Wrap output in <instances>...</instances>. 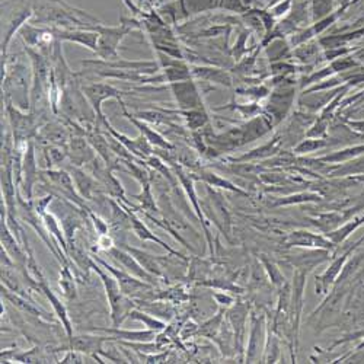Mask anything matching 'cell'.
<instances>
[{
  "instance_id": "1",
  "label": "cell",
  "mask_w": 364,
  "mask_h": 364,
  "mask_svg": "<svg viewBox=\"0 0 364 364\" xmlns=\"http://www.w3.org/2000/svg\"><path fill=\"white\" fill-rule=\"evenodd\" d=\"M33 69L29 70L19 58L9 60L2 54V92L4 98L11 100L18 108L31 111Z\"/></svg>"
},
{
  "instance_id": "2",
  "label": "cell",
  "mask_w": 364,
  "mask_h": 364,
  "mask_svg": "<svg viewBox=\"0 0 364 364\" xmlns=\"http://www.w3.org/2000/svg\"><path fill=\"white\" fill-rule=\"evenodd\" d=\"M90 29H94L100 34L98 48L95 54L101 60H107V62H112V60L121 58L118 54V47L123 43V40L134 33V31H143V23L139 18H126L121 16V25L118 26H107L102 23L90 25Z\"/></svg>"
},
{
  "instance_id": "3",
  "label": "cell",
  "mask_w": 364,
  "mask_h": 364,
  "mask_svg": "<svg viewBox=\"0 0 364 364\" xmlns=\"http://www.w3.org/2000/svg\"><path fill=\"white\" fill-rule=\"evenodd\" d=\"M90 269L97 272L104 284L107 299L109 303V315L112 326H119L126 319H129L130 311L136 308L134 300L123 293L115 277L111 276L97 261H94V258H90Z\"/></svg>"
},
{
  "instance_id": "4",
  "label": "cell",
  "mask_w": 364,
  "mask_h": 364,
  "mask_svg": "<svg viewBox=\"0 0 364 364\" xmlns=\"http://www.w3.org/2000/svg\"><path fill=\"white\" fill-rule=\"evenodd\" d=\"M33 0H4L2 2V54H8L9 44L19 29L33 19Z\"/></svg>"
},
{
  "instance_id": "5",
  "label": "cell",
  "mask_w": 364,
  "mask_h": 364,
  "mask_svg": "<svg viewBox=\"0 0 364 364\" xmlns=\"http://www.w3.org/2000/svg\"><path fill=\"white\" fill-rule=\"evenodd\" d=\"M4 105L15 144H25L28 141L36 140L41 127L38 124L37 114H34L33 111L26 112L18 108L11 100L6 98H4Z\"/></svg>"
},
{
  "instance_id": "6",
  "label": "cell",
  "mask_w": 364,
  "mask_h": 364,
  "mask_svg": "<svg viewBox=\"0 0 364 364\" xmlns=\"http://www.w3.org/2000/svg\"><path fill=\"white\" fill-rule=\"evenodd\" d=\"M80 90L86 97V101L89 102L90 108H92L94 114L97 115V127H102V124L107 119L102 112V102L107 100L123 101V97L126 95V92H123V90H119L118 87L105 82L83 85Z\"/></svg>"
},
{
  "instance_id": "7",
  "label": "cell",
  "mask_w": 364,
  "mask_h": 364,
  "mask_svg": "<svg viewBox=\"0 0 364 364\" xmlns=\"http://www.w3.org/2000/svg\"><path fill=\"white\" fill-rule=\"evenodd\" d=\"M178 178V182L179 186L182 187V190H184L188 201L191 203L196 215H197V219L200 220V225H201V229L204 230L205 233V237H207V242H208V247H210V252L213 254V240H211V236H210V232H208V223L204 218V211H203V207H200V200L197 197V193H196V187H194V176L191 175V172L186 171L184 166H181L179 164H175L173 166H171Z\"/></svg>"
},
{
  "instance_id": "8",
  "label": "cell",
  "mask_w": 364,
  "mask_h": 364,
  "mask_svg": "<svg viewBox=\"0 0 364 364\" xmlns=\"http://www.w3.org/2000/svg\"><path fill=\"white\" fill-rule=\"evenodd\" d=\"M40 171L37 165L36 158V143L34 140L28 141L25 151H23V159H22V182H21V194L25 200L33 201L34 200V187L38 182Z\"/></svg>"
},
{
  "instance_id": "9",
  "label": "cell",
  "mask_w": 364,
  "mask_h": 364,
  "mask_svg": "<svg viewBox=\"0 0 364 364\" xmlns=\"http://www.w3.org/2000/svg\"><path fill=\"white\" fill-rule=\"evenodd\" d=\"M89 166H90V173L98 179L105 194H108L111 198H115L119 203L127 201L123 184H121V182L112 175L114 171L109 166H107V164L100 156L90 162Z\"/></svg>"
},
{
  "instance_id": "10",
  "label": "cell",
  "mask_w": 364,
  "mask_h": 364,
  "mask_svg": "<svg viewBox=\"0 0 364 364\" xmlns=\"http://www.w3.org/2000/svg\"><path fill=\"white\" fill-rule=\"evenodd\" d=\"M165 87H168L172 92L176 109H181V111L203 109L201 95L198 92L197 85L194 80L188 79V80H182V82L168 83V85H165Z\"/></svg>"
},
{
  "instance_id": "11",
  "label": "cell",
  "mask_w": 364,
  "mask_h": 364,
  "mask_svg": "<svg viewBox=\"0 0 364 364\" xmlns=\"http://www.w3.org/2000/svg\"><path fill=\"white\" fill-rule=\"evenodd\" d=\"M94 261H97L101 267H104L111 276L115 277V280L118 282L121 290H123V293L132 299H134L136 296H139L140 293L143 291H149L150 289H154L155 286H151L137 277H134L133 274H130V272H127L126 269H118L115 267H112L111 264H108L105 259H102L98 254H94L92 255Z\"/></svg>"
},
{
  "instance_id": "12",
  "label": "cell",
  "mask_w": 364,
  "mask_h": 364,
  "mask_svg": "<svg viewBox=\"0 0 364 364\" xmlns=\"http://www.w3.org/2000/svg\"><path fill=\"white\" fill-rule=\"evenodd\" d=\"M66 169L70 172L76 190L85 201H94L95 198H101L104 190L92 173H87L80 166H75L72 164Z\"/></svg>"
},
{
  "instance_id": "13",
  "label": "cell",
  "mask_w": 364,
  "mask_h": 364,
  "mask_svg": "<svg viewBox=\"0 0 364 364\" xmlns=\"http://www.w3.org/2000/svg\"><path fill=\"white\" fill-rule=\"evenodd\" d=\"M108 254L111 255L112 259H115L121 267H123V269L130 272V274H133L134 277H137V279H140V280H143V282H146V283H149L151 286H155V287L159 284L158 280H161V279L155 277L154 274H150L149 271H146L141 267V264L129 251H126L124 248L112 247L108 251Z\"/></svg>"
},
{
  "instance_id": "14",
  "label": "cell",
  "mask_w": 364,
  "mask_h": 364,
  "mask_svg": "<svg viewBox=\"0 0 364 364\" xmlns=\"http://www.w3.org/2000/svg\"><path fill=\"white\" fill-rule=\"evenodd\" d=\"M105 343H112V337H102V336H89V333H85V336H73L69 338V350L79 351L82 354L90 355L98 363H105L101 355H105L104 353V344Z\"/></svg>"
},
{
  "instance_id": "15",
  "label": "cell",
  "mask_w": 364,
  "mask_h": 364,
  "mask_svg": "<svg viewBox=\"0 0 364 364\" xmlns=\"http://www.w3.org/2000/svg\"><path fill=\"white\" fill-rule=\"evenodd\" d=\"M102 127H105L104 130H107L111 136H114L121 144H123V146L130 151V154H132L137 161L144 162L149 156L154 155L155 147L149 143V140H147L143 134H140V136L136 137V139H130L129 136H126V134H123V133H118V132L108 123L107 119H105V123L102 124ZM100 129H101V127H100Z\"/></svg>"
},
{
  "instance_id": "16",
  "label": "cell",
  "mask_w": 364,
  "mask_h": 364,
  "mask_svg": "<svg viewBox=\"0 0 364 364\" xmlns=\"http://www.w3.org/2000/svg\"><path fill=\"white\" fill-rule=\"evenodd\" d=\"M119 204L127 210L129 218H130V228L133 229L134 235H136L140 240H144V242H155V244H158L159 247H162L164 250H166L168 254H171V255H173V257H176V258H181V259L190 261L188 257H186L184 254H181V252H178L176 250L171 248V247L166 244V242H164V240L159 239L154 232H151V230L144 225V222L137 216L136 211H134L127 203H119Z\"/></svg>"
},
{
  "instance_id": "17",
  "label": "cell",
  "mask_w": 364,
  "mask_h": 364,
  "mask_svg": "<svg viewBox=\"0 0 364 364\" xmlns=\"http://www.w3.org/2000/svg\"><path fill=\"white\" fill-rule=\"evenodd\" d=\"M287 248H321L333 251L336 244L328 237L322 235H316L308 230H294L286 239Z\"/></svg>"
},
{
  "instance_id": "18",
  "label": "cell",
  "mask_w": 364,
  "mask_h": 364,
  "mask_svg": "<svg viewBox=\"0 0 364 364\" xmlns=\"http://www.w3.org/2000/svg\"><path fill=\"white\" fill-rule=\"evenodd\" d=\"M119 105H121V109H123L124 118H126L127 121H130V123H132L136 129H139L140 134H143V136L149 140V143H150L151 146H154L155 149H169V150H175V149H176V144L171 143L166 137H164V136H162L159 132H156L154 127H150V126L146 123V121H143V119L134 117V114L129 112V109H127V107H126V104H124L123 101H119Z\"/></svg>"
},
{
  "instance_id": "19",
  "label": "cell",
  "mask_w": 364,
  "mask_h": 364,
  "mask_svg": "<svg viewBox=\"0 0 364 364\" xmlns=\"http://www.w3.org/2000/svg\"><path fill=\"white\" fill-rule=\"evenodd\" d=\"M55 38L62 43H75L79 46H83L94 53L98 48L100 34L94 29H86V28H76V29H62V28H53Z\"/></svg>"
},
{
  "instance_id": "20",
  "label": "cell",
  "mask_w": 364,
  "mask_h": 364,
  "mask_svg": "<svg viewBox=\"0 0 364 364\" xmlns=\"http://www.w3.org/2000/svg\"><path fill=\"white\" fill-rule=\"evenodd\" d=\"M68 158L72 165L83 166L89 165L97 158V151L83 134H72L68 146Z\"/></svg>"
},
{
  "instance_id": "21",
  "label": "cell",
  "mask_w": 364,
  "mask_h": 364,
  "mask_svg": "<svg viewBox=\"0 0 364 364\" xmlns=\"http://www.w3.org/2000/svg\"><path fill=\"white\" fill-rule=\"evenodd\" d=\"M90 331L95 332H105L108 336L112 337V343L117 341H127V343H144V341H155L156 336L159 332L146 329V331H130V329H121L119 326H112V328H104V326H97V328H90Z\"/></svg>"
},
{
  "instance_id": "22",
  "label": "cell",
  "mask_w": 364,
  "mask_h": 364,
  "mask_svg": "<svg viewBox=\"0 0 364 364\" xmlns=\"http://www.w3.org/2000/svg\"><path fill=\"white\" fill-rule=\"evenodd\" d=\"M0 230H2V248L9 254V257L14 259L18 268H25L28 262V254L23 250V247L19 244L15 235L12 233L11 228L8 226V222L5 216H2V225H0Z\"/></svg>"
},
{
  "instance_id": "23",
  "label": "cell",
  "mask_w": 364,
  "mask_h": 364,
  "mask_svg": "<svg viewBox=\"0 0 364 364\" xmlns=\"http://www.w3.org/2000/svg\"><path fill=\"white\" fill-rule=\"evenodd\" d=\"M264 322H265L264 315L257 316L255 314H252L248 348H247V361L248 363H255L261 358V351L264 350Z\"/></svg>"
},
{
  "instance_id": "24",
  "label": "cell",
  "mask_w": 364,
  "mask_h": 364,
  "mask_svg": "<svg viewBox=\"0 0 364 364\" xmlns=\"http://www.w3.org/2000/svg\"><path fill=\"white\" fill-rule=\"evenodd\" d=\"M70 137L72 134L65 124L53 121V123H46L44 126L40 127V132L36 140H41V141H46L47 144H54V146L68 149Z\"/></svg>"
},
{
  "instance_id": "25",
  "label": "cell",
  "mask_w": 364,
  "mask_h": 364,
  "mask_svg": "<svg viewBox=\"0 0 364 364\" xmlns=\"http://www.w3.org/2000/svg\"><path fill=\"white\" fill-rule=\"evenodd\" d=\"M331 258V251L328 250H321V248H314V251H306L299 255H290L287 257L289 262L294 265L297 269L311 272L314 268L318 265L326 262Z\"/></svg>"
},
{
  "instance_id": "26",
  "label": "cell",
  "mask_w": 364,
  "mask_h": 364,
  "mask_svg": "<svg viewBox=\"0 0 364 364\" xmlns=\"http://www.w3.org/2000/svg\"><path fill=\"white\" fill-rule=\"evenodd\" d=\"M38 283H40V287H41V293L48 299L50 305H51L53 309H54L55 316L58 318L60 322H62V325H63V328H65V331H66V333H68V338H72V337H73V325H72V322H70L68 309H66V306L63 305V301L60 300V299L57 297V294L51 290V287L48 286L46 277H44L43 280H40Z\"/></svg>"
},
{
  "instance_id": "27",
  "label": "cell",
  "mask_w": 364,
  "mask_h": 364,
  "mask_svg": "<svg viewBox=\"0 0 364 364\" xmlns=\"http://www.w3.org/2000/svg\"><path fill=\"white\" fill-rule=\"evenodd\" d=\"M207 194H208V203H210L211 208L216 210V222H215L216 226L226 235L228 239H230L232 220H230V213H229V210H228L222 196L211 190L210 186H207Z\"/></svg>"
},
{
  "instance_id": "28",
  "label": "cell",
  "mask_w": 364,
  "mask_h": 364,
  "mask_svg": "<svg viewBox=\"0 0 364 364\" xmlns=\"http://www.w3.org/2000/svg\"><path fill=\"white\" fill-rule=\"evenodd\" d=\"M119 247L124 248L126 251H129V252L141 264V267H143L146 271L150 272V274H154L155 277H158V279H161V280H164V282L168 280V274L162 269V264H161V261H159V257H154V255H150L149 252H146V251H143V250L130 247V245H127V244H121Z\"/></svg>"
},
{
  "instance_id": "29",
  "label": "cell",
  "mask_w": 364,
  "mask_h": 364,
  "mask_svg": "<svg viewBox=\"0 0 364 364\" xmlns=\"http://www.w3.org/2000/svg\"><path fill=\"white\" fill-rule=\"evenodd\" d=\"M248 318V309L244 305H236L232 311H229L228 321L235 332V350L240 353L244 351V336H245V325Z\"/></svg>"
},
{
  "instance_id": "30",
  "label": "cell",
  "mask_w": 364,
  "mask_h": 364,
  "mask_svg": "<svg viewBox=\"0 0 364 364\" xmlns=\"http://www.w3.org/2000/svg\"><path fill=\"white\" fill-rule=\"evenodd\" d=\"M348 258V252L344 254L343 257L337 258L336 261H333L329 268L323 272V274L318 276L316 277V283H315V290H316V294H326L329 291V287L333 286V283H336L341 274V271L344 268V264Z\"/></svg>"
},
{
  "instance_id": "31",
  "label": "cell",
  "mask_w": 364,
  "mask_h": 364,
  "mask_svg": "<svg viewBox=\"0 0 364 364\" xmlns=\"http://www.w3.org/2000/svg\"><path fill=\"white\" fill-rule=\"evenodd\" d=\"M2 297L5 300H8L9 303H12V305L15 308H18L19 311L28 314V315H33V316H37V318H43V319H51L50 316H47V314H44L43 311H40L36 303H33V300H29L28 297H23L21 294H16L14 291H11L9 289H6L5 286H2Z\"/></svg>"
},
{
  "instance_id": "32",
  "label": "cell",
  "mask_w": 364,
  "mask_h": 364,
  "mask_svg": "<svg viewBox=\"0 0 364 364\" xmlns=\"http://www.w3.org/2000/svg\"><path fill=\"white\" fill-rule=\"evenodd\" d=\"M43 222H44L46 229L51 235L53 240L55 242L58 251L62 252L65 257H69V247H68L66 236H65V232H63V228H62L60 220L53 213H50V211H47V213L43 216Z\"/></svg>"
},
{
  "instance_id": "33",
  "label": "cell",
  "mask_w": 364,
  "mask_h": 364,
  "mask_svg": "<svg viewBox=\"0 0 364 364\" xmlns=\"http://www.w3.org/2000/svg\"><path fill=\"white\" fill-rule=\"evenodd\" d=\"M193 175V173H191ZM194 176V175H193ZM194 179H200L203 182H205L207 186L210 187H216V188H222V190H228V191H232V193H236V194H240V196H248V193L242 191L240 188H237L235 184H232L230 181L222 178L220 175L211 172V171H207V169H200L198 171V176H194Z\"/></svg>"
},
{
  "instance_id": "34",
  "label": "cell",
  "mask_w": 364,
  "mask_h": 364,
  "mask_svg": "<svg viewBox=\"0 0 364 364\" xmlns=\"http://www.w3.org/2000/svg\"><path fill=\"white\" fill-rule=\"evenodd\" d=\"M132 198H134L140 203L139 207H134L133 204H130V201H126L134 211L141 210V211H147V213H151V215H159L161 213V208L155 201V196H154V193H151V182H147V184H144L141 187V191L139 194L133 196Z\"/></svg>"
},
{
  "instance_id": "35",
  "label": "cell",
  "mask_w": 364,
  "mask_h": 364,
  "mask_svg": "<svg viewBox=\"0 0 364 364\" xmlns=\"http://www.w3.org/2000/svg\"><path fill=\"white\" fill-rule=\"evenodd\" d=\"M346 219H347V216H343L340 213H322V215H316L314 218H309L311 223L314 226H316L323 233H329L332 230L338 229V226Z\"/></svg>"
},
{
  "instance_id": "36",
  "label": "cell",
  "mask_w": 364,
  "mask_h": 364,
  "mask_svg": "<svg viewBox=\"0 0 364 364\" xmlns=\"http://www.w3.org/2000/svg\"><path fill=\"white\" fill-rule=\"evenodd\" d=\"M129 319L132 321H139L141 323H144V326L147 329H151V331H156V332H162L166 329V322L156 318V316H151L150 314H147L146 311L140 309V308H134L130 311L129 314Z\"/></svg>"
},
{
  "instance_id": "37",
  "label": "cell",
  "mask_w": 364,
  "mask_h": 364,
  "mask_svg": "<svg viewBox=\"0 0 364 364\" xmlns=\"http://www.w3.org/2000/svg\"><path fill=\"white\" fill-rule=\"evenodd\" d=\"M173 112L176 115H181L182 118L186 119L187 129L191 132H196L201 127L205 126V123L208 121L207 114L204 112V109H188V111H181V109H173Z\"/></svg>"
},
{
  "instance_id": "38",
  "label": "cell",
  "mask_w": 364,
  "mask_h": 364,
  "mask_svg": "<svg viewBox=\"0 0 364 364\" xmlns=\"http://www.w3.org/2000/svg\"><path fill=\"white\" fill-rule=\"evenodd\" d=\"M144 164H146L150 169H154L155 172L161 173V175L169 182V184H171L172 187H176V186H178V178H176L173 169L169 168L168 164H166L165 161H162L159 156L151 155V156H149V158L144 161Z\"/></svg>"
},
{
  "instance_id": "39",
  "label": "cell",
  "mask_w": 364,
  "mask_h": 364,
  "mask_svg": "<svg viewBox=\"0 0 364 364\" xmlns=\"http://www.w3.org/2000/svg\"><path fill=\"white\" fill-rule=\"evenodd\" d=\"M151 300H165L172 303V305H179V303H184L190 300V294H187L184 286H172L166 290H161L156 296L151 297Z\"/></svg>"
},
{
  "instance_id": "40",
  "label": "cell",
  "mask_w": 364,
  "mask_h": 364,
  "mask_svg": "<svg viewBox=\"0 0 364 364\" xmlns=\"http://www.w3.org/2000/svg\"><path fill=\"white\" fill-rule=\"evenodd\" d=\"M58 286H60V289H62L66 299L72 300L76 297L77 290H76V283H75V277L72 272V264H65L62 271H60Z\"/></svg>"
},
{
  "instance_id": "41",
  "label": "cell",
  "mask_w": 364,
  "mask_h": 364,
  "mask_svg": "<svg viewBox=\"0 0 364 364\" xmlns=\"http://www.w3.org/2000/svg\"><path fill=\"white\" fill-rule=\"evenodd\" d=\"M322 197L316 193H297L291 196H286L282 198H277L271 207H282V205H291V204H303V203H316L321 201Z\"/></svg>"
},
{
  "instance_id": "42",
  "label": "cell",
  "mask_w": 364,
  "mask_h": 364,
  "mask_svg": "<svg viewBox=\"0 0 364 364\" xmlns=\"http://www.w3.org/2000/svg\"><path fill=\"white\" fill-rule=\"evenodd\" d=\"M223 325V311H220L216 316L205 321L198 326L197 336L205 337V338H216L218 333L220 332V328Z\"/></svg>"
},
{
  "instance_id": "43",
  "label": "cell",
  "mask_w": 364,
  "mask_h": 364,
  "mask_svg": "<svg viewBox=\"0 0 364 364\" xmlns=\"http://www.w3.org/2000/svg\"><path fill=\"white\" fill-rule=\"evenodd\" d=\"M267 344L264 347V357H262V363H276L279 355H280V343L279 338L276 337L274 329H269L267 332Z\"/></svg>"
},
{
  "instance_id": "44",
  "label": "cell",
  "mask_w": 364,
  "mask_h": 364,
  "mask_svg": "<svg viewBox=\"0 0 364 364\" xmlns=\"http://www.w3.org/2000/svg\"><path fill=\"white\" fill-rule=\"evenodd\" d=\"M191 75L193 77H200V79H207V80H215L219 83L229 85V76L218 69H208V68H191Z\"/></svg>"
},
{
  "instance_id": "45",
  "label": "cell",
  "mask_w": 364,
  "mask_h": 364,
  "mask_svg": "<svg viewBox=\"0 0 364 364\" xmlns=\"http://www.w3.org/2000/svg\"><path fill=\"white\" fill-rule=\"evenodd\" d=\"M259 259H261V262H262V265H264V268L267 271V274H268L271 283L280 289L286 283V279L282 274L280 268H277V265L272 262L271 259H268L265 255H259Z\"/></svg>"
},
{
  "instance_id": "46",
  "label": "cell",
  "mask_w": 364,
  "mask_h": 364,
  "mask_svg": "<svg viewBox=\"0 0 364 364\" xmlns=\"http://www.w3.org/2000/svg\"><path fill=\"white\" fill-rule=\"evenodd\" d=\"M87 216H89L90 220H92V223H94V226H95V230H97V233H98L100 236H102V235H109V226H108V223H107L100 215L94 213L92 208L87 210Z\"/></svg>"
},
{
  "instance_id": "47",
  "label": "cell",
  "mask_w": 364,
  "mask_h": 364,
  "mask_svg": "<svg viewBox=\"0 0 364 364\" xmlns=\"http://www.w3.org/2000/svg\"><path fill=\"white\" fill-rule=\"evenodd\" d=\"M274 154V146H264V147H261V149H257V150H254V151H251L250 155H245V156H242L240 159H237V161H251V159H258V158H265V156H269V155H272Z\"/></svg>"
},
{
  "instance_id": "48",
  "label": "cell",
  "mask_w": 364,
  "mask_h": 364,
  "mask_svg": "<svg viewBox=\"0 0 364 364\" xmlns=\"http://www.w3.org/2000/svg\"><path fill=\"white\" fill-rule=\"evenodd\" d=\"M54 198H55V197H54L53 194H48V196L41 197V198H38V200H33V204H34V207H36V210H37V213H38L41 218L47 213V210L50 208V204L53 203Z\"/></svg>"
},
{
  "instance_id": "49",
  "label": "cell",
  "mask_w": 364,
  "mask_h": 364,
  "mask_svg": "<svg viewBox=\"0 0 364 364\" xmlns=\"http://www.w3.org/2000/svg\"><path fill=\"white\" fill-rule=\"evenodd\" d=\"M321 146H322V143H319V141L306 140V141H303L301 144H299L296 147V151H297V154H306V151H312V150H315V149H318Z\"/></svg>"
},
{
  "instance_id": "50",
  "label": "cell",
  "mask_w": 364,
  "mask_h": 364,
  "mask_svg": "<svg viewBox=\"0 0 364 364\" xmlns=\"http://www.w3.org/2000/svg\"><path fill=\"white\" fill-rule=\"evenodd\" d=\"M114 245V239L109 236V235H102L98 237V248L102 250V251H109Z\"/></svg>"
},
{
  "instance_id": "51",
  "label": "cell",
  "mask_w": 364,
  "mask_h": 364,
  "mask_svg": "<svg viewBox=\"0 0 364 364\" xmlns=\"http://www.w3.org/2000/svg\"><path fill=\"white\" fill-rule=\"evenodd\" d=\"M213 297L216 299L219 305H223V306H230V305H233V301H235V299L230 297L226 293H213Z\"/></svg>"
},
{
  "instance_id": "52",
  "label": "cell",
  "mask_w": 364,
  "mask_h": 364,
  "mask_svg": "<svg viewBox=\"0 0 364 364\" xmlns=\"http://www.w3.org/2000/svg\"><path fill=\"white\" fill-rule=\"evenodd\" d=\"M80 354H82V353H79V351L70 350L62 360H60V363H83Z\"/></svg>"
},
{
  "instance_id": "53",
  "label": "cell",
  "mask_w": 364,
  "mask_h": 364,
  "mask_svg": "<svg viewBox=\"0 0 364 364\" xmlns=\"http://www.w3.org/2000/svg\"><path fill=\"white\" fill-rule=\"evenodd\" d=\"M363 348H364V341H363V343H361V344L357 347V351H361Z\"/></svg>"
},
{
  "instance_id": "54",
  "label": "cell",
  "mask_w": 364,
  "mask_h": 364,
  "mask_svg": "<svg viewBox=\"0 0 364 364\" xmlns=\"http://www.w3.org/2000/svg\"><path fill=\"white\" fill-rule=\"evenodd\" d=\"M136 2H137V0H136Z\"/></svg>"
}]
</instances>
